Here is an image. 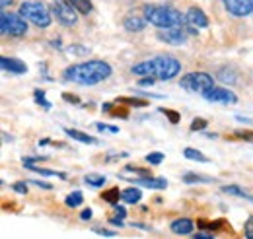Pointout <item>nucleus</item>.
Segmentation results:
<instances>
[{
    "mask_svg": "<svg viewBox=\"0 0 253 239\" xmlns=\"http://www.w3.org/2000/svg\"><path fill=\"white\" fill-rule=\"evenodd\" d=\"M111 74V66L103 60H88L82 64H74L70 68H66L64 78L82 86H94L103 82L105 78H109Z\"/></svg>",
    "mask_w": 253,
    "mask_h": 239,
    "instance_id": "nucleus-1",
    "label": "nucleus"
},
{
    "mask_svg": "<svg viewBox=\"0 0 253 239\" xmlns=\"http://www.w3.org/2000/svg\"><path fill=\"white\" fill-rule=\"evenodd\" d=\"M179 70H181V64L171 57H154L132 66V74L150 76L154 80H171L179 74Z\"/></svg>",
    "mask_w": 253,
    "mask_h": 239,
    "instance_id": "nucleus-2",
    "label": "nucleus"
},
{
    "mask_svg": "<svg viewBox=\"0 0 253 239\" xmlns=\"http://www.w3.org/2000/svg\"><path fill=\"white\" fill-rule=\"evenodd\" d=\"M144 18L160 30L181 28L185 22L181 12H177L175 8H169V6H144Z\"/></svg>",
    "mask_w": 253,
    "mask_h": 239,
    "instance_id": "nucleus-3",
    "label": "nucleus"
},
{
    "mask_svg": "<svg viewBox=\"0 0 253 239\" xmlns=\"http://www.w3.org/2000/svg\"><path fill=\"white\" fill-rule=\"evenodd\" d=\"M20 14L39 28H49L51 26V14L41 2H24L20 6Z\"/></svg>",
    "mask_w": 253,
    "mask_h": 239,
    "instance_id": "nucleus-4",
    "label": "nucleus"
},
{
    "mask_svg": "<svg viewBox=\"0 0 253 239\" xmlns=\"http://www.w3.org/2000/svg\"><path fill=\"white\" fill-rule=\"evenodd\" d=\"M0 31L4 35H10V37H22L28 31V24H26L22 14L18 16V14L2 12V16H0Z\"/></svg>",
    "mask_w": 253,
    "mask_h": 239,
    "instance_id": "nucleus-5",
    "label": "nucleus"
},
{
    "mask_svg": "<svg viewBox=\"0 0 253 239\" xmlns=\"http://www.w3.org/2000/svg\"><path fill=\"white\" fill-rule=\"evenodd\" d=\"M212 86H214L212 76L207 74V72H191V74L181 78V88H185V90L189 91H201V93H205L207 90H211Z\"/></svg>",
    "mask_w": 253,
    "mask_h": 239,
    "instance_id": "nucleus-6",
    "label": "nucleus"
},
{
    "mask_svg": "<svg viewBox=\"0 0 253 239\" xmlns=\"http://www.w3.org/2000/svg\"><path fill=\"white\" fill-rule=\"evenodd\" d=\"M76 12L78 10L68 0H53V14H55V18L63 26H66V28L76 26V22H78V14Z\"/></svg>",
    "mask_w": 253,
    "mask_h": 239,
    "instance_id": "nucleus-7",
    "label": "nucleus"
},
{
    "mask_svg": "<svg viewBox=\"0 0 253 239\" xmlns=\"http://www.w3.org/2000/svg\"><path fill=\"white\" fill-rule=\"evenodd\" d=\"M209 101H212V103H226V105H232V103H236L238 101V97H236V93L234 91H230L228 88H211V90H207L203 93Z\"/></svg>",
    "mask_w": 253,
    "mask_h": 239,
    "instance_id": "nucleus-8",
    "label": "nucleus"
},
{
    "mask_svg": "<svg viewBox=\"0 0 253 239\" xmlns=\"http://www.w3.org/2000/svg\"><path fill=\"white\" fill-rule=\"evenodd\" d=\"M158 39L164 43H169V45H183L187 35L181 28H166V30L158 31Z\"/></svg>",
    "mask_w": 253,
    "mask_h": 239,
    "instance_id": "nucleus-9",
    "label": "nucleus"
},
{
    "mask_svg": "<svg viewBox=\"0 0 253 239\" xmlns=\"http://www.w3.org/2000/svg\"><path fill=\"white\" fill-rule=\"evenodd\" d=\"M187 26H191V30L197 31V28H207L209 26V18L205 16V12L201 8H189L187 16H185Z\"/></svg>",
    "mask_w": 253,
    "mask_h": 239,
    "instance_id": "nucleus-10",
    "label": "nucleus"
},
{
    "mask_svg": "<svg viewBox=\"0 0 253 239\" xmlns=\"http://www.w3.org/2000/svg\"><path fill=\"white\" fill-rule=\"evenodd\" d=\"M224 6L234 16H248L252 12V0H224Z\"/></svg>",
    "mask_w": 253,
    "mask_h": 239,
    "instance_id": "nucleus-11",
    "label": "nucleus"
},
{
    "mask_svg": "<svg viewBox=\"0 0 253 239\" xmlns=\"http://www.w3.org/2000/svg\"><path fill=\"white\" fill-rule=\"evenodd\" d=\"M0 64H2V68H4L6 72H12V74H26V72H28L26 62H22V60H18V59L2 57V59H0Z\"/></svg>",
    "mask_w": 253,
    "mask_h": 239,
    "instance_id": "nucleus-12",
    "label": "nucleus"
},
{
    "mask_svg": "<svg viewBox=\"0 0 253 239\" xmlns=\"http://www.w3.org/2000/svg\"><path fill=\"white\" fill-rule=\"evenodd\" d=\"M193 222L187 220V218H181V220H175V222H171V232L173 234H177V236H189L191 232H193Z\"/></svg>",
    "mask_w": 253,
    "mask_h": 239,
    "instance_id": "nucleus-13",
    "label": "nucleus"
},
{
    "mask_svg": "<svg viewBox=\"0 0 253 239\" xmlns=\"http://www.w3.org/2000/svg\"><path fill=\"white\" fill-rule=\"evenodd\" d=\"M130 181H134L140 187H148V189H166L168 187V181L166 179H152L150 175L148 177H134V179Z\"/></svg>",
    "mask_w": 253,
    "mask_h": 239,
    "instance_id": "nucleus-14",
    "label": "nucleus"
},
{
    "mask_svg": "<svg viewBox=\"0 0 253 239\" xmlns=\"http://www.w3.org/2000/svg\"><path fill=\"white\" fill-rule=\"evenodd\" d=\"M146 22H148L146 18H140V16H132V14H130V16H126L123 24H125V28L128 31H142L144 28H146Z\"/></svg>",
    "mask_w": 253,
    "mask_h": 239,
    "instance_id": "nucleus-15",
    "label": "nucleus"
},
{
    "mask_svg": "<svg viewBox=\"0 0 253 239\" xmlns=\"http://www.w3.org/2000/svg\"><path fill=\"white\" fill-rule=\"evenodd\" d=\"M66 134H68L70 138L78 140V142H84V144H95V138L88 136V134H84V132H80V130H74V128H66Z\"/></svg>",
    "mask_w": 253,
    "mask_h": 239,
    "instance_id": "nucleus-16",
    "label": "nucleus"
},
{
    "mask_svg": "<svg viewBox=\"0 0 253 239\" xmlns=\"http://www.w3.org/2000/svg\"><path fill=\"white\" fill-rule=\"evenodd\" d=\"M140 197H142V193L138 191V189H125L123 191V200L125 202H128V204H134V202H138L140 200Z\"/></svg>",
    "mask_w": 253,
    "mask_h": 239,
    "instance_id": "nucleus-17",
    "label": "nucleus"
},
{
    "mask_svg": "<svg viewBox=\"0 0 253 239\" xmlns=\"http://www.w3.org/2000/svg\"><path fill=\"white\" fill-rule=\"evenodd\" d=\"M101 197H103V200H105V202L117 204V202H119V199H123V191H119V189H109V191H105Z\"/></svg>",
    "mask_w": 253,
    "mask_h": 239,
    "instance_id": "nucleus-18",
    "label": "nucleus"
},
{
    "mask_svg": "<svg viewBox=\"0 0 253 239\" xmlns=\"http://www.w3.org/2000/svg\"><path fill=\"white\" fill-rule=\"evenodd\" d=\"M26 167H30L35 173H41L45 177H59V179H64L66 175L64 173H59V171H51V169H43V167H37V165H32V163H26Z\"/></svg>",
    "mask_w": 253,
    "mask_h": 239,
    "instance_id": "nucleus-19",
    "label": "nucleus"
},
{
    "mask_svg": "<svg viewBox=\"0 0 253 239\" xmlns=\"http://www.w3.org/2000/svg\"><path fill=\"white\" fill-rule=\"evenodd\" d=\"M78 12H82V14H88V12H92V2L90 0H68Z\"/></svg>",
    "mask_w": 253,
    "mask_h": 239,
    "instance_id": "nucleus-20",
    "label": "nucleus"
},
{
    "mask_svg": "<svg viewBox=\"0 0 253 239\" xmlns=\"http://www.w3.org/2000/svg\"><path fill=\"white\" fill-rule=\"evenodd\" d=\"M84 181L90 185V187H103L105 185V177L103 175H97V173H88Z\"/></svg>",
    "mask_w": 253,
    "mask_h": 239,
    "instance_id": "nucleus-21",
    "label": "nucleus"
},
{
    "mask_svg": "<svg viewBox=\"0 0 253 239\" xmlns=\"http://www.w3.org/2000/svg\"><path fill=\"white\" fill-rule=\"evenodd\" d=\"M82 200H84V197H82V193H80V191L70 193V195L66 197V204H68V206H72V208L80 206V204H82Z\"/></svg>",
    "mask_w": 253,
    "mask_h": 239,
    "instance_id": "nucleus-22",
    "label": "nucleus"
},
{
    "mask_svg": "<svg viewBox=\"0 0 253 239\" xmlns=\"http://www.w3.org/2000/svg\"><path fill=\"white\" fill-rule=\"evenodd\" d=\"M222 191L224 193H228V195H236V197H244V199H250L252 200V197L248 195V193H244L240 187H236V185H230V187H222Z\"/></svg>",
    "mask_w": 253,
    "mask_h": 239,
    "instance_id": "nucleus-23",
    "label": "nucleus"
},
{
    "mask_svg": "<svg viewBox=\"0 0 253 239\" xmlns=\"http://www.w3.org/2000/svg\"><path fill=\"white\" fill-rule=\"evenodd\" d=\"M185 183H211V177H207V175H197V173H187L185 177H183Z\"/></svg>",
    "mask_w": 253,
    "mask_h": 239,
    "instance_id": "nucleus-24",
    "label": "nucleus"
},
{
    "mask_svg": "<svg viewBox=\"0 0 253 239\" xmlns=\"http://www.w3.org/2000/svg\"><path fill=\"white\" fill-rule=\"evenodd\" d=\"M185 158L197 159V161H207V158H205L201 152H197V150H193V148H185Z\"/></svg>",
    "mask_w": 253,
    "mask_h": 239,
    "instance_id": "nucleus-25",
    "label": "nucleus"
},
{
    "mask_svg": "<svg viewBox=\"0 0 253 239\" xmlns=\"http://www.w3.org/2000/svg\"><path fill=\"white\" fill-rule=\"evenodd\" d=\"M117 103H126V105H134V107H144V105H146V101H142V99H132V97H121V99H117Z\"/></svg>",
    "mask_w": 253,
    "mask_h": 239,
    "instance_id": "nucleus-26",
    "label": "nucleus"
},
{
    "mask_svg": "<svg viewBox=\"0 0 253 239\" xmlns=\"http://www.w3.org/2000/svg\"><path fill=\"white\" fill-rule=\"evenodd\" d=\"M35 101H37L39 105H43L45 109H51V103H49V101L45 99V93H43V91H41V90H37V91H35Z\"/></svg>",
    "mask_w": 253,
    "mask_h": 239,
    "instance_id": "nucleus-27",
    "label": "nucleus"
},
{
    "mask_svg": "<svg viewBox=\"0 0 253 239\" xmlns=\"http://www.w3.org/2000/svg\"><path fill=\"white\" fill-rule=\"evenodd\" d=\"M95 128H97V130H101V132H119V128H117V126H113V124H105V122H97V124H95Z\"/></svg>",
    "mask_w": 253,
    "mask_h": 239,
    "instance_id": "nucleus-28",
    "label": "nucleus"
},
{
    "mask_svg": "<svg viewBox=\"0 0 253 239\" xmlns=\"http://www.w3.org/2000/svg\"><path fill=\"white\" fill-rule=\"evenodd\" d=\"M160 111H162L166 117H169L171 122H179V113H177V111H171V109H166V107H162Z\"/></svg>",
    "mask_w": 253,
    "mask_h": 239,
    "instance_id": "nucleus-29",
    "label": "nucleus"
},
{
    "mask_svg": "<svg viewBox=\"0 0 253 239\" xmlns=\"http://www.w3.org/2000/svg\"><path fill=\"white\" fill-rule=\"evenodd\" d=\"M162 159H164V156H162V154H148V156H146V161H148V163H152V165L162 163Z\"/></svg>",
    "mask_w": 253,
    "mask_h": 239,
    "instance_id": "nucleus-30",
    "label": "nucleus"
},
{
    "mask_svg": "<svg viewBox=\"0 0 253 239\" xmlns=\"http://www.w3.org/2000/svg\"><path fill=\"white\" fill-rule=\"evenodd\" d=\"M218 78H220L222 82H230V84H234V82H236V76H232V74H230V70H222Z\"/></svg>",
    "mask_w": 253,
    "mask_h": 239,
    "instance_id": "nucleus-31",
    "label": "nucleus"
},
{
    "mask_svg": "<svg viewBox=\"0 0 253 239\" xmlns=\"http://www.w3.org/2000/svg\"><path fill=\"white\" fill-rule=\"evenodd\" d=\"M207 126V120L203 119H195L191 122V130H201V128H205Z\"/></svg>",
    "mask_w": 253,
    "mask_h": 239,
    "instance_id": "nucleus-32",
    "label": "nucleus"
},
{
    "mask_svg": "<svg viewBox=\"0 0 253 239\" xmlns=\"http://www.w3.org/2000/svg\"><path fill=\"white\" fill-rule=\"evenodd\" d=\"M14 191L26 195V193H28V185H26V183H16V185H14Z\"/></svg>",
    "mask_w": 253,
    "mask_h": 239,
    "instance_id": "nucleus-33",
    "label": "nucleus"
},
{
    "mask_svg": "<svg viewBox=\"0 0 253 239\" xmlns=\"http://www.w3.org/2000/svg\"><path fill=\"white\" fill-rule=\"evenodd\" d=\"M68 53H70V55H74V53H80V55H88V49H82V47H70V49H68Z\"/></svg>",
    "mask_w": 253,
    "mask_h": 239,
    "instance_id": "nucleus-34",
    "label": "nucleus"
},
{
    "mask_svg": "<svg viewBox=\"0 0 253 239\" xmlns=\"http://www.w3.org/2000/svg\"><path fill=\"white\" fill-rule=\"evenodd\" d=\"M246 236L248 238H253V218L248 220V226H246Z\"/></svg>",
    "mask_w": 253,
    "mask_h": 239,
    "instance_id": "nucleus-35",
    "label": "nucleus"
},
{
    "mask_svg": "<svg viewBox=\"0 0 253 239\" xmlns=\"http://www.w3.org/2000/svg\"><path fill=\"white\" fill-rule=\"evenodd\" d=\"M154 84V78H150V76H146L144 80H140V86H152Z\"/></svg>",
    "mask_w": 253,
    "mask_h": 239,
    "instance_id": "nucleus-36",
    "label": "nucleus"
},
{
    "mask_svg": "<svg viewBox=\"0 0 253 239\" xmlns=\"http://www.w3.org/2000/svg\"><path fill=\"white\" fill-rule=\"evenodd\" d=\"M95 234H99V236H107V238H113V236H115V232H107V230H95Z\"/></svg>",
    "mask_w": 253,
    "mask_h": 239,
    "instance_id": "nucleus-37",
    "label": "nucleus"
},
{
    "mask_svg": "<svg viewBox=\"0 0 253 239\" xmlns=\"http://www.w3.org/2000/svg\"><path fill=\"white\" fill-rule=\"evenodd\" d=\"M64 99L66 101H72V103H78V97L76 95H70V93H64Z\"/></svg>",
    "mask_w": 253,
    "mask_h": 239,
    "instance_id": "nucleus-38",
    "label": "nucleus"
},
{
    "mask_svg": "<svg viewBox=\"0 0 253 239\" xmlns=\"http://www.w3.org/2000/svg\"><path fill=\"white\" fill-rule=\"evenodd\" d=\"M109 222H111V224H113V226H119V228H121V226H123V218H111V220H109Z\"/></svg>",
    "mask_w": 253,
    "mask_h": 239,
    "instance_id": "nucleus-39",
    "label": "nucleus"
},
{
    "mask_svg": "<svg viewBox=\"0 0 253 239\" xmlns=\"http://www.w3.org/2000/svg\"><path fill=\"white\" fill-rule=\"evenodd\" d=\"M90 218H92V210L86 208L84 212H82V220H90Z\"/></svg>",
    "mask_w": 253,
    "mask_h": 239,
    "instance_id": "nucleus-40",
    "label": "nucleus"
},
{
    "mask_svg": "<svg viewBox=\"0 0 253 239\" xmlns=\"http://www.w3.org/2000/svg\"><path fill=\"white\" fill-rule=\"evenodd\" d=\"M115 212H117V216H119V218H125V216H126V210L123 208V206H117V210H115Z\"/></svg>",
    "mask_w": 253,
    "mask_h": 239,
    "instance_id": "nucleus-41",
    "label": "nucleus"
},
{
    "mask_svg": "<svg viewBox=\"0 0 253 239\" xmlns=\"http://www.w3.org/2000/svg\"><path fill=\"white\" fill-rule=\"evenodd\" d=\"M37 187H43V189H51V185L49 183H43V181H33Z\"/></svg>",
    "mask_w": 253,
    "mask_h": 239,
    "instance_id": "nucleus-42",
    "label": "nucleus"
},
{
    "mask_svg": "<svg viewBox=\"0 0 253 239\" xmlns=\"http://www.w3.org/2000/svg\"><path fill=\"white\" fill-rule=\"evenodd\" d=\"M14 0H0V4H2V8H8L10 4H12Z\"/></svg>",
    "mask_w": 253,
    "mask_h": 239,
    "instance_id": "nucleus-43",
    "label": "nucleus"
},
{
    "mask_svg": "<svg viewBox=\"0 0 253 239\" xmlns=\"http://www.w3.org/2000/svg\"><path fill=\"white\" fill-rule=\"evenodd\" d=\"M197 238H199V239H211L212 236H207V234H197Z\"/></svg>",
    "mask_w": 253,
    "mask_h": 239,
    "instance_id": "nucleus-44",
    "label": "nucleus"
},
{
    "mask_svg": "<svg viewBox=\"0 0 253 239\" xmlns=\"http://www.w3.org/2000/svg\"><path fill=\"white\" fill-rule=\"evenodd\" d=\"M51 45H53V47H57V49H61V41H59V39H55Z\"/></svg>",
    "mask_w": 253,
    "mask_h": 239,
    "instance_id": "nucleus-45",
    "label": "nucleus"
},
{
    "mask_svg": "<svg viewBox=\"0 0 253 239\" xmlns=\"http://www.w3.org/2000/svg\"><path fill=\"white\" fill-rule=\"evenodd\" d=\"M252 12H253V0H252Z\"/></svg>",
    "mask_w": 253,
    "mask_h": 239,
    "instance_id": "nucleus-46",
    "label": "nucleus"
}]
</instances>
